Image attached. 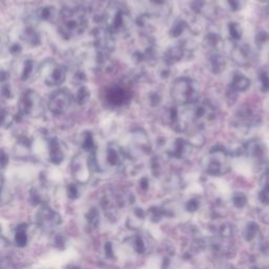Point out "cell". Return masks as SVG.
<instances>
[{"mask_svg": "<svg viewBox=\"0 0 269 269\" xmlns=\"http://www.w3.org/2000/svg\"><path fill=\"white\" fill-rule=\"evenodd\" d=\"M173 99L179 103H191L198 99L197 85L192 80L180 79L172 87Z\"/></svg>", "mask_w": 269, "mask_h": 269, "instance_id": "cell-1", "label": "cell"}, {"mask_svg": "<svg viewBox=\"0 0 269 269\" xmlns=\"http://www.w3.org/2000/svg\"><path fill=\"white\" fill-rule=\"evenodd\" d=\"M20 111L31 117H39L43 113V102L37 94L28 92L21 98Z\"/></svg>", "mask_w": 269, "mask_h": 269, "instance_id": "cell-2", "label": "cell"}, {"mask_svg": "<svg viewBox=\"0 0 269 269\" xmlns=\"http://www.w3.org/2000/svg\"><path fill=\"white\" fill-rule=\"evenodd\" d=\"M45 82L50 85H58L62 83L65 78V69L63 66L55 63H46L43 68Z\"/></svg>", "mask_w": 269, "mask_h": 269, "instance_id": "cell-3", "label": "cell"}, {"mask_svg": "<svg viewBox=\"0 0 269 269\" xmlns=\"http://www.w3.org/2000/svg\"><path fill=\"white\" fill-rule=\"evenodd\" d=\"M69 103H71V98H69V95L67 93L60 91L57 92L56 94L52 96L50 99V110L54 113H62L64 112L67 108Z\"/></svg>", "mask_w": 269, "mask_h": 269, "instance_id": "cell-4", "label": "cell"}, {"mask_svg": "<svg viewBox=\"0 0 269 269\" xmlns=\"http://www.w3.org/2000/svg\"><path fill=\"white\" fill-rule=\"evenodd\" d=\"M231 57H232V60L237 64L245 66L249 64L252 58V52H251V49L249 48V45L241 44V45H237L236 48L233 49Z\"/></svg>", "mask_w": 269, "mask_h": 269, "instance_id": "cell-5", "label": "cell"}, {"mask_svg": "<svg viewBox=\"0 0 269 269\" xmlns=\"http://www.w3.org/2000/svg\"><path fill=\"white\" fill-rule=\"evenodd\" d=\"M250 87V80L243 74H236L232 77L231 89L235 92H245Z\"/></svg>", "mask_w": 269, "mask_h": 269, "instance_id": "cell-6", "label": "cell"}, {"mask_svg": "<svg viewBox=\"0 0 269 269\" xmlns=\"http://www.w3.org/2000/svg\"><path fill=\"white\" fill-rule=\"evenodd\" d=\"M226 66L225 59L220 55H216L212 59V67L215 73H221Z\"/></svg>", "mask_w": 269, "mask_h": 269, "instance_id": "cell-7", "label": "cell"}, {"mask_svg": "<svg viewBox=\"0 0 269 269\" xmlns=\"http://www.w3.org/2000/svg\"><path fill=\"white\" fill-rule=\"evenodd\" d=\"M229 35L233 40H240L243 36V30L237 22H231L229 25Z\"/></svg>", "mask_w": 269, "mask_h": 269, "instance_id": "cell-8", "label": "cell"}, {"mask_svg": "<svg viewBox=\"0 0 269 269\" xmlns=\"http://www.w3.org/2000/svg\"><path fill=\"white\" fill-rule=\"evenodd\" d=\"M259 80H260L261 91L263 93H268L269 92V71H267V69H262L259 74Z\"/></svg>", "mask_w": 269, "mask_h": 269, "instance_id": "cell-9", "label": "cell"}, {"mask_svg": "<svg viewBox=\"0 0 269 269\" xmlns=\"http://www.w3.org/2000/svg\"><path fill=\"white\" fill-rule=\"evenodd\" d=\"M269 41V34L265 31H260L256 33L255 35V38H254V42L255 45L258 46L259 49H262L264 45L267 44V42Z\"/></svg>", "mask_w": 269, "mask_h": 269, "instance_id": "cell-10", "label": "cell"}, {"mask_svg": "<svg viewBox=\"0 0 269 269\" xmlns=\"http://www.w3.org/2000/svg\"><path fill=\"white\" fill-rule=\"evenodd\" d=\"M228 6L231 11H241L245 5H246V0H227Z\"/></svg>", "mask_w": 269, "mask_h": 269, "instance_id": "cell-11", "label": "cell"}, {"mask_svg": "<svg viewBox=\"0 0 269 269\" xmlns=\"http://www.w3.org/2000/svg\"><path fill=\"white\" fill-rule=\"evenodd\" d=\"M259 2H261V3H268L269 0H259Z\"/></svg>", "mask_w": 269, "mask_h": 269, "instance_id": "cell-12", "label": "cell"}, {"mask_svg": "<svg viewBox=\"0 0 269 269\" xmlns=\"http://www.w3.org/2000/svg\"><path fill=\"white\" fill-rule=\"evenodd\" d=\"M268 14H269V6H268Z\"/></svg>", "mask_w": 269, "mask_h": 269, "instance_id": "cell-13", "label": "cell"}]
</instances>
